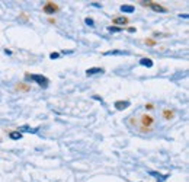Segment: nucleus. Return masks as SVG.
I'll return each instance as SVG.
<instances>
[{
    "instance_id": "nucleus-10",
    "label": "nucleus",
    "mask_w": 189,
    "mask_h": 182,
    "mask_svg": "<svg viewBox=\"0 0 189 182\" xmlns=\"http://www.w3.org/2000/svg\"><path fill=\"white\" fill-rule=\"evenodd\" d=\"M121 10H122L124 13H133L135 9H134V6H130V4H122V6H121Z\"/></svg>"
},
{
    "instance_id": "nucleus-18",
    "label": "nucleus",
    "mask_w": 189,
    "mask_h": 182,
    "mask_svg": "<svg viewBox=\"0 0 189 182\" xmlns=\"http://www.w3.org/2000/svg\"><path fill=\"white\" fill-rule=\"evenodd\" d=\"M84 22H86V25H89V26H93V25H95L93 19H90V18H86V21H84Z\"/></svg>"
},
{
    "instance_id": "nucleus-19",
    "label": "nucleus",
    "mask_w": 189,
    "mask_h": 182,
    "mask_svg": "<svg viewBox=\"0 0 189 182\" xmlns=\"http://www.w3.org/2000/svg\"><path fill=\"white\" fill-rule=\"evenodd\" d=\"M58 57H60V54H58V53H53V54L50 56V58H53V60H54V58H58Z\"/></svg>"
},
{
    "instance_id": "nucleus-4",
    "label": "nucleus",
    "mask_w": 189,
    "mask_h": 182,
    "mask_svg": "<svg viewBox=\"0 0 189 182\" xmlns=\"http://www.w3.org/2000/svg\"><path fill=\"white\" fill-rule=\"evenodd\" d=\"M103 56H128V53L127 51H121V50H112V51L103 53Z\"/></svg>"
},
{
    "instance_id": "nucleus-20",
    "label": "nucleus",
    "mask_w": 189,
    "mask_h": 182,
    "mask_svg": "<svg viewBox=\"0 0 189 182\" xmlns=\"http://www.w3.org/2000/svg\"><path fill=\"white\" fill-rule=\"evenodd\" d=\"M92 6H95V7H102V4L100 3H96V1H93V3H90Z\"/></svg>"
},
{
    "instance_id": "nucleus-17",
    "label": "nucleus",
    "mask_w": 189,
    "mask_h": 182,
    "mask_svg": "<svg viewBox=\"0 0 189 182\" xmlns=\"http://www.w3.org/2000/svg\"><path fill=\"white\" fill-rule=\"evenodd\" d=\"M145 44H148V45H156V41L151 39V38H148V39H145Z\"/></svg>"
},
{
    "instance_id": "nucleus-23",
    "label": "nucleus",
    "mask_w": 189,
    "mask_h": 182,
    "mask_svg": "<svg viewBox=\"0 0 189 182\" xmlns=\"http://www.w3.org/2000/svg\"><path fill=\"white\" fill-rule=\"evenodd\" d=\"M93 99H96V101H102V99H100V98L98 96V95H95V96H93Z\"/></svg>"
},
{
    "instance_id": "nucleus-1",
    "label": "nucleus",
    "mask_w": 189,
    "mask_h": 182,
    "mask_svg": "<svg viewBox=\"0 0 189 182\" xmlns=\"http://www.w3.org/2000/svg\"><path fill=\"white\" fill-rule=\"evenodd\" d=\"M31 80H33V82H36L39 86H42V88H47L48 85H50V80L47 79V77H44V76H39V74H32L31 76Z\"/></svg>"
},
{
    "instance_id": "nucleus-14",
    "label": "nucleus",
    "mask_w": 189,
    "mask_h": 182,
    "mask_svg": "<svg viewBox=\"0 0 189 182\" xmlns=\"http://www.w3.org/2000/svg\"><path fill=\"white\" fill-rule=\"evenodd\" d=\"M16 89H18V91H23V92H28V91H29V89H31V88H29V86H28V85H25V83H19V85H18V88H16Z\"/></svg>"
},
{
    "instance_id": "nucleus-9",
    "label": "nucleus",
    "mask_w": 189,
    "mask_h": 182,
    "mask_svg": "<svg viewBox=\"0 0 189 182\" xmlns=\"http://www.w3.org/2000/svg\"><path fill=\"white\" fill-rule=\"evenodd\" d=\"M140 64L144 66V67H153V60L151 58H141L140 60Z\"/></svg>"
},
{
    "instance_id": "nucleus-16",
    "label": "nucleus",
    "mask_w": 189,
    "mask_h": 182,
    "mask_svg": "<svg viewBox=\"0 0 189 182\" xmlns=\"http://www.w3.org/2000/svg\"><path fill=\"white\" fill-rule=\"evenodd\" d=\"M108 31H109V32H122V28H118V26H109Z\"/></svg>"
},
{
    "instance_id": "nucleus-12",
    "label": "nucleus",
    "mask_w": 189,
    "mask_h": 182,
    "mask_svg": "<svg viewBox=\"0 0 189 182\" xmlns=\"http://www.w3.org/2000/svg\"><path fill=\"white\" fill-rule=\"evenodd\" d=\"M22 131H29V133H36L38 131V128H29L28 125H23L19 128V133H22Z\"/></svg>"
},
{
    "instance_id": "nucleus-22",
    "label": "nucleus",
    "mask_w": 189,
    "mask_h": 182,
    "mask_svg": "<svg viewBox=\"0 0 189 182\" xmlns=\"http://www.w3.org/2000/svg\"><path fill=\"white\" fill-rule=\"evenodd\" d=\"M180 18H183V19H188L189 16H188V15H186V13H183V15H180Z\"/></svg>"
},
{
    "instance_id": "nucleus-7",
    "label": "nucleus",
    "mask_w": 189,
    "mask_h": 182,
    "mask_svg": "<svg viewBox=\"0 0 189 182\" xmlns=\"http://www.w3.org/2000/svg\"><path fill=\"white\" fill-rule=\"evenodd\" d=\"M148 175H151V176H156L159 181H165L166 178H169V175H162V173H159V172H154V171H150V172H148Z\"/></svg>"
},
{
    "instance_id": "nucleus-6",
    "label": "nucleus",
    "mask_w": 189,
    "mask_h": 182,
    "mask_svg": "<svg viewBox=\"0 0 189 182\" xmlns=\"http://www.w3.org/2000/svg\"><path fill=\"white\" fill-rule=\"evenodd\" d=\"M99 73H103V68L100 67H92L86 70V74L87 76H93V74H99Z\"/></svg>"
},
{
    "instance_id": "nucleus-11",
    "label": "nucleus",
    "mask_w": 189,
    "mask_h": 182,
    "mask_svg": "<svg viewBox=\"0 0 189 182\" xmlns=\"http://www.w3.org/2000/svg\"><path fill=\"white\" fill-rule=\"evenodd\" d=\"M143 124L147 125V127H150V125L153 124V118L148 117V115H144V117H143Z\"/></svg>"
},
{
    "instance_id": "nucleus-5",
    "label": "nucleus",
    "mask_w": 189,
    "mask_h": 182,
    "mask_svg": "<svg viewBox=\"0 0 189 182\" xmlns=\"http://www.w3.org/2000/svg\"><path fill=\"white\" fill-rule=\"evenodd\" d=\"M128 106H130V102H128V101H116V102H115V108L119 109V111H122V109L128 108Z\"/></svg>"
},
{
    "instance_id": "nucleus-2",
    "label": "nucleus",
    "mask_w": 189,
    "mask_h": 182,
    "mask_svg": "<svg viewBox=\"0 0 189 182\" xmlns=\"http://www.w3.org/2000/svg\"><path fill=\"white\" fill-rule=\"evenodd\" d=\"M57 10H58V6H57L56 3H47L44 6V12L47 15H54Z\"/></svg>"
},
{
    "instance_id": "nucleus-15",
    "label": "nucleus",
    "mask_w": 189,
    "mask_h": 182,
    "mask_svg": "<svg viewBox=\"0 0 189 182\" xmlns=\"http://www.w3.org/2000/svg\"><path fill=\"white\" fill-rule=\"evenodd\" d=\"M163 117H165L166 120H170V118H173V112L169 111V109H165V111H163Z\"/></svg>"
},
{
    "instance_id": "nucleus-21",
    "label": "nucleus",
    "mask_w": 189,
    "mask_h": 182,
    "mask_svg": "<svg viewBox=\"0 0 189 182\" xmlns=\"http://www.w3.org/2000/svg\"><path fill=\"white\" fill-rule=\"evenodd\" d=\"M127 31L128 32H135V28L134 26H130V28H127Z\"/></svg>"
},
{
    "instance_id": "nucleus-13",
    "label": "nucleus",
    "mask_w": 189,
    "mask_h": 182,
    "mask_svg": "<svg viewBox=\"0 0 189 182\" xmlns=\"http://www.w3.org/2000/svg\"><path fill=\"white\" fill-rule=\"evenodd\" d=\"M12 140H19V138H22V134L19 133V131H12L10 134H9Z\"/></svg>"
},
{
    "instance_id": "nucleus-3",
    "label": "nucleus",
    "mask_w": 189,
    "mask_h": 182,
    "mask_svg": "<svg viewBox=\"0 0 189 182\" xmlns=\"http://www.w3.org/2000/svg\"><path fill=\"white\" fill-rule=\"evenodd\" d=\"M148 6H150V7H151L154 12H159V13H166V12H167L166 7L160 6L159 3H154V1H148Z\"/></svg>"
},
{
    "instance_id": "nucleus-8",
    "label": "nucleus",
    "mask_w": 189,
    "mask_h": 182,
    "mask_svg": "<svg viewBox=\"0 0 189 182\" xmlns=\"http://www.w3.org/2000/svg\"><path fill=\"white\" fill-rule=\"evenodd\" d=\"M127 22H128V18H125V16H119V18H115V19H113L115 26H116V25H125Z\"/></svg>"
}]
</instances>
